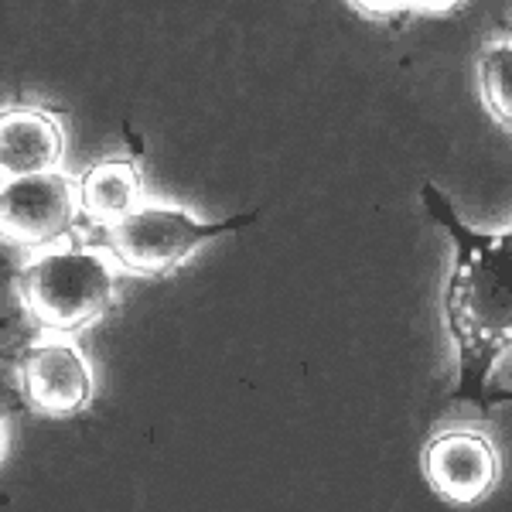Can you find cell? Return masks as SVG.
Listing matches in <instances>:
<instances>
[{"instance_id":"6da1fadb","label":"cell","mask_w":512,"mask_h":512,"mask_svg":"<svg viewBox=\"0 0 512 512\" xmlns=\"http://www.w3.org/2000/svg\"><path fill=\"white\" fill-rule=\"evenodd\" d=\"M427 212L454 239V267L444 291V325L458 342V400H485V383L495 362L506 359L512 345V233H475L454 216L448 195L431 181L420 188Z\"/></svg>"},{"instance_id":"ba28073f","label":"cell","mask_w":512,"mask_h":512,"mask_svg":"<svg viewBox=\"0 0 512 512\" xmlns=\"http://www.w3.org/2000/svg\"><path fill=\"white\" fill-rule=\"evenodd\" d=\"M79 195L89 219L110 229L140 205V175L130 161H99L86 171Z\"/></svg>"},{"instance_id":"8992f818","label":"cell","mask_w":512,"mask_h":512,"mask_svg":"<svg viewBox=\"0 0 512 512\" xmlns=\"http://www.w3.org/2000/svg\"><path fill=\"white\" fill-rule=\"evenodd\" d=\"M424 472L448 502L472 506L492 489L499 461L489 437L475 431H448L427 444Z\"/></svg>"},{"instance_id":"5b68a950","label":"cell","mask_w":512,"mask_h":512,"mask_svg":"<svg viewBox=\"0 0 512 512\" xmlns=\"http://www.w3.org/2000/svg\"><path fill=\"white\" fill-rule=\"evenodd\" d=\"M21 390L31 410L72 417L93 400V373L69 342H38L21 355Z\"/></svg>"},{"instance_id":"277c9868","label":"cell","mask_w":512,"mask_h":512,"mask_svg":"<svg viewBox=\"0 0 512 512\" xmlns=\"http://www.w3.org/2000/svg\"><path fill=\"white\" fill-rule=\"evenodd\" d=\"M82 202L72 178L48 171V175L4 178L0 188V226L4 239L14 246H48L65 236L72 226L76 205Z\"/></svg>"},{"instance_id":"30bf717a","label":"cell","mask_w":512,"mask_h":512,"mask_svg":"<svg viewBox=\"0 0 512 512\" xmlns=\"http://www.w3.org/2000/svg\"><path fill=\"white\" fill-rule=\"evenodd\" d=\"M359 14H366V18H396V14H414V11H454L458 4H417V0H410V4H376V0H369V4H352Z\"/></svg>"},{"instance_id":"52a82bcc","label":"cell","mask_w":512,"mask_h":512,"mask_svg":"<svg viewBox=\"0 0 512 512\" xmlns=\"http://www.w3.org/2000/svg\"><path fill=\"white\" fill-rule=\"evenodd\" d=\"M62 158V127L41 110H4L0 117V171L4 178L48 175Z\"/></svg>"},{"instance_id":"9c48e42d","label":"cell","mask_w":512,"mask_h":512,"mask_svg":"<svg viewBox=\"0 0 512 512\" xmlns=\"http://www.w3.org/2000/svg\"><path fill=\"white\" fill-rule=\"evenodd\" d=\"M478 82L489 113L502 127H512V41L509 35L492 38L478 52Z\"/></svg>"},{"instance_id":"3957f363","label":"cell","mask_w":512,"mask_h":512,"mask_svg":"<svg viewBox=\"0 0 512 512\" xmlns=\"http://www.w3.org/2000/svg\"><path fill=\"white\" fill-rule=\"evenodd\" d=\"M260 212L250 216H236L226 222H198L188 212L168 209V205L144 202L137 205L130 216L110 226V250L127 270L144 277H168L171 270L181 267L188 253L205 239H216L222 233H236V229L256 222Z\"/></svg>"},{"instance_id":"7a4b0ae2","label":"cell","mask_w":512,"mask_h":512,"mask_svg":"<svg viewBox=\"0 0 512 512\" xmlns=\"http://www.w3.org/2000/svg\"><path fill=\"white\" fill-rule=\"evenodd\" d=\"M18 287L31 318L52 332H76L120 301L110 253L79 246L72 236L38 246L35 260L21 267Z\"/></svg>"}]
</instances>
